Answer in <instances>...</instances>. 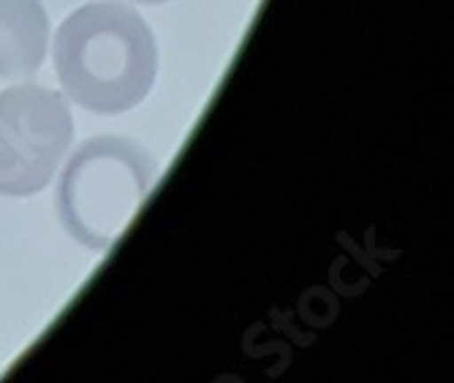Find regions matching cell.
I'll use <instances>...</instances> for the list:
<instances>
[{"label":"cell","mask_w":454,"mask_h":383,"mask_svg":"<svg viewBox=\"0 0 454 383\" xmlns=\"http://www.w3.org/2000/svg\"><path fill=\"white\" fill-rule=\"evenodd\" d=\"M55 71L76 106L122 114L139 106L155 82V35L129 6L112 0L88 4L58 27Z\"/></svg>","instance_id":"cell-1"},{"label":"cell","mask_w":454,"mask_h":383,"mask_svg":"<svg viewBox=\"0 0 454 383\" xmlns=\"http://www.w3.org/2000/svg\"><path fill=\"white\" fill-rule=\"evenodd\" d=\"M155 180V160L126 137H96L63 168L58 218L71 239L88 250H106L126 231Z\"/></svg>","instance_id":"cell-2"},{"label":"cell","mask_w":454,"mask_h":383,"mask_svg":"<svg viewBox=\"0 0 454 383\" xmlns=\"http://www.w3.org/2000/svg\"><path fill=\"white\" fill-rule=\"evenodd\" d=\"M74 142V122L60 93L17 84L0 93V196L44 191Z\"/></svg>","instance_id":"cell-3"},{"label":"cell","mask_w":454,"mask_h":383,"mask_svg":"<svg viewBox=\"0 0 454 383\" xmlns=\"http://www.w3.org/2000/svg\"><path fill=\"white\" fill-rule=\"evenodd\" d=\"M50 44V20L38 0H0V76H30Z\"/></svg>","instance_id":"cell-4"},{"label":"cell","mask_w":454,"mask_h":383,"mask_svg":"<svg viewBox=\"0 0 454 383\" xmlns=\"http://www.w3.org/2000/svg\"><path fill=\"white\" fill-rule=\"evenodd\" d=\"M137 4H147V6H158V4H167V0H137Z\"/></svg>","instance_id":"cell-5"}]
</instances>
